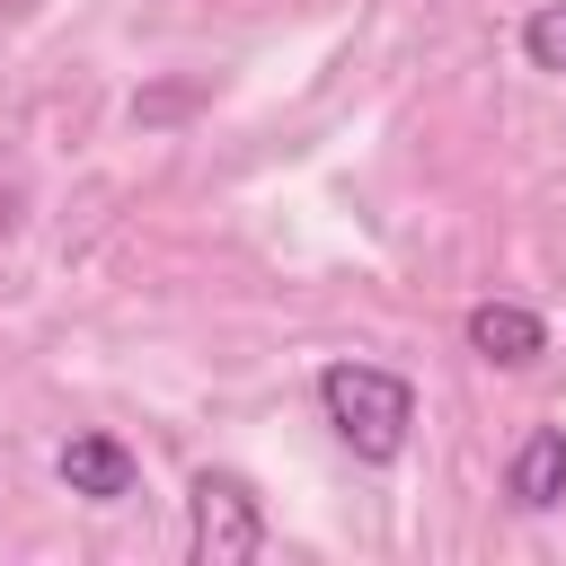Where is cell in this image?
<instances>
[{
  "mask_svg": "<svg viewBox=\"0 0 566 566\" xmlns=\"http://www.w3.org/2000/svg\"><path fill=\"white\" fill-rule=\"evenodd\" d=\"M186 548L195 566H248L265 557V504L239 469H195L186 486Z\"/></svg>",
  "mask_w": 566,
  "mask_h": 566,
  "instance_id": "obj_2",
  "label": "cell"
},
{
  "mask_svg": "<svg viewBox=\"0 0 566 566\" xmlns=\"http://www.w3.org/2000/svg\"><path fill=\"white\" fill-rule=\"evenodd\" d=\"M504 495H513L522 513L566 504V424H531V433L513 442V460H504Z\"/></svg>",
  "mask_w": 566,
  "mask_h": 566,
  "instance_id": "obj_5",
  "label": "cell"
},
{
  "mask_svg": "<svg viewBox=\"0 0 566 566\" xmlns=\"http://www.w3.org/2000/svg\"><path fill=\"white\" fill-rule=\"evenodd\" d=\"M9 221H18V195H9V186H0V230H9Z\"/></svg>",
  "mask_w": 566,
  "mask_h": 566,
  "instance_id": "obj_7",
  "label": "cell"
},
{
  "mask_svg": "<svg viewBox=\"0 0 566 566\" xmlns=\"http://www.w3.org/2000/svg\"><path fill=\"white\" fill-rule=\"evenodd\" d=\"M53 478H62L80 504H124V495L142 486V460H133L115 433H71L62 460H53Z\"/></svg>",
  "mask_w": 566,
  "mask_h": 566,
  "instance_id": "obj_4",
  "label": "cell"
},
{
  "mask_svg": "<svg viewBox=\"0 0 566 566\" xmlns=\"http://www.w3.org/2000/svg\"><path fill=\"white\" fill-rule=\"evenodd\" d=\"M460 336H469V354L495 363V371H531V363L548 354V318H539L531 301H469Z\"/></svg>",
  "mask_w": 566,
  "mask_h": 566,
  "instance_id": "obj_3",
  "label": "cell"
},
{
  "mask_svg": "<svg viewBox=\"0 0 566 566\" xmlns=\"http://www.w3.org/2000/svg\"><path fill=\"white\" fill-rule=\"evenodd\" d=\"M318 416L354 460L389 469L407 451V433H416V380L389 371V363H327L318 371Z\"/></svg>",
  "mask_w": 566,
  "mask_h": 566,
  "instance_id": "obj_1",
  "label": "cell"
},
{
  "mask_svg": "<svg viewBox=\"0 0 566 566\" xmlns=\"http://www.w3.org/2000/svg\"><path fill=\"white\" fill-rule=\"evenodd\" d=\"M522 62L548 71V80H566V0H539L522 18Z\"/></svg>",
  "mask_w": 566,
  "mask_h": 566,
  "instance_id": "obj_6",
  "label": "cell"
}]
</instances>
